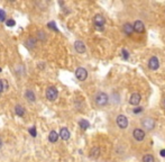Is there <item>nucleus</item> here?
<instances>
[{
  "instance_id": "423d86ee",
  "label": "nucleus",
  "mask_w": 165,
  "mask_h": 162,
  "mask_svg": "<svg viewBox=\"0 0 165 162\" xmlns=\"http://www.w3.org/2000/svg\"><path fill=\"white\" fill-rule=\"evenodd\" d=\"M117 125L120 128H126L128 126V119L125 115H119L117 117Z\"/></svg>"
},
{
  "instance_id": "2eb2a0df",
  "label": "nucleus",
  "mask_w": 165,
  "mask_h": 162,
  "mask_svg": "<svg viewBox=\"0 0 165 162\" xmlns=\"http://www.w3.org/2000/svg\"><path fill=\"white\" fill-rule=\"evenodd\" d=\"M15 113H16L17 116L21 117V116H24L25 115V108L23 107V106H20V105H17V106L15 107Z\"/></svg>"
},
{
  "instance_id": "4468645a",
  "label": "nucleus",
  "mask_w": 165,
  "mask_h": 162,
  "mask_svg": "<svg viewBox=\"0 0 165 162\" xmlns=\"http://www.w3.org/2000/svg\"><path fill=\"white\" fill-rule=\"evenodd\" d=\"M25 45H26V47L29 50L34 49L35 45H36V39L33 38V37H29V38L25 42Z\"/></svg>"
},
{
  "instance_id": "c85d7f7f",
  "label": "nucleus",
  "mask_w": 165,
  "mask_h": 162,
  "mask_svg": "<svg viewBox=\"0 0 165 162\" xmlns=\"http://www.w3.org/2000/svg\"><path fill=\"white\" fill-rule=\"evenodd\" d=\"M141 110H143V108H141V107H137L136 109H134V113L138 114V113H141Z\"/></svg>"
},
{
  "instance_id": "7ed1b4c3",
  "label": "nucleus",
  "mask_w": 165,
  "mask_h": 162,
  "mask_svg": "<svg viewBox=\"0 0 165 162\" xmlns=\"http://www.w3.org/2000/svg\"><path fill=\"white\" fill-rule=\"evenodd\" d=\"M141 125H143L144 128L147 129V131H152V129H154V127H155V122H154L153 118L145 117L141 121Z\"/></svg>"
},
{
  "instance_id": "dca6fc26",
  "label": "nucleus",
  "mask_w": 165,
  "mask_h": 162,
  "mask_svg": "<svg viewBox=\"0 0 165 162\" xmlns=\"http://www.w3.org/2000/svg\"><path fill=\"white\" fill-rule=\"evenodd\" d=\"M99 155H100V149H99L98 146L92 147L91 151H90V157L93 158V159H97Z\"/></svg>"
},
{
  "instance_id": "6e6552de",
  "label": "nucleus",
  "mask_w": 165,
  "mask_h": 162,
  "mask_svg": "<svg viewBox=\"0 0 165 162\" xmlns=\"http://www.w3.org/2000/svg\"><path fill=\"white\" fill-rule=\"evenodd\" d=\"M133 28H134L135 32L139 33V34L145 32V26H144L143 21H141V20H136V21H135V24L133 25Z\"/></svg>"
},
{
  "instance_id": "39448f33",
  "label": "nucleus",
  "mask_w": 165,
  "mask_h": 162,
  "mask_svg": "<svg viewBox=\"0 0 165 162\" xmlns=\"http://www.w3.org/2000/svg\"><path fill=\"white\" fill-rule=\"evenodd\" d=\"M75 77L80 81H84L88 77V71L84 68H78V69L75 70Z\"/></svg>"
},
{
  "instance_id": "f3484780",
  "label": "nucleus",
  "mask_w": 165,
  "mask_h": 162,
  "mask_svg": "<svg viewBox=\"0 0 165 162\" xmlns=\"http://www.w3.org/2000/svg\"><path fill=\"white\" fill-rule=\"evenodd\" d=\"M49 142L55 143L58 140V134L55 132V131H51V133H49Z\"/></svg>"
},
{
  "instance_id": "2f4dec72",
  "label": "nucleus",
  "mask_w": 165,
  "mask_h": 162,
  "mask_svg": "<svg viewBox=\"0 0 165 162\" xmlns=\"http://www.w3.org/2000/svg\"><path fill=\"white\" fill-rule=\"evenodd\" d=\"M0 72H1V68H0Z\"/></svg>"
},
{
  "instance_id": "393cba45",
  "label": "nucleus",
  "mask_w": 165,
  "mask_h": 162,
  "mask_svg": "<svg viewBox=\"0 0 165 162\" xmlns=\"http://www.w3.org/2000/svg\"><path fill=\"white\" fill-rule=\"evenodd\" d=\"M49 26L51 30H57V28H56V25H55V23L54 21H51V23H49Z\"/></svg>"
},
{
  "instance_id": "7c9ffc66",
  "label": "nucleus",
  "mask_w": 165,
  "mask_h": 162,
  "mask_svg": "<svg viewBox=\"0 0 165 162\" xmlns=\"http://www.w3.org/2000/svg\"><path fill=\"white\" fill-rule=\"evenodd\" d=\"M1 145H2V142H1V140H0V147H1Z\"/></svg>"
},
{
  "instance_id": "1a4fd4ad",
  "label": "nucleus",
  "mask_w": 165,
  "mask_h": 162,
  "mask_svg": "<svg viewBox=\"0 0 165 162\" xmlns=\"http://www.w3.org/2000/svg\"><path fill=\"white\" fill-rule=\"evenodd\" d=\"M148 67H150V69L151 70H157L158 69V67H160V62H158V59L155 58V56H153L148 61Z\"/></svg>"
},
{
  "instance_id": "f257e3e1",
  "label": "nucleus",
  "mask_w": 165,
  "mask_h": 162,
  "mask_svg": "<svg viewBox=\"0 0 165 162\" xmlns=\"http://www.w3.org/2000/svg\"><path fill=\"white\" fill-rule=\"evenodd\" d=\"M94 101L97 104L98 106H106L109 101V98H108V95L105 92H98L94 97Z\"/></svg>"
},
{
  "instance_id": "f03ea898",
  "label": "nucleus",
  "mask_w": 165,
  "mask_h": 162,
  "mask_svg": "<svg viewBox=\"0 0 165 162\" xmlns=\"http://www.w3.org/2000/svg\"><path fill=\"white\" fill-rule=\"evenodd\" d=\"M45 95H46V98L49 99V100L54 101L55 99L57 98L58 91L55 87H49V88L46 89V92H45Z\"/></svg>"
},
{
  "instance_id": "412c9836",
  "label": "nucleus",
  "mask_w": 165,
  "mask_h": 162,
  "mask_svg": "<svg viewBox=\"0 0 165 162\" xmlns=\"http://www.w3.org/2000/svg\"><path fill=\"white\" fill-rule=\"evenodd\" d=\"M37 39H41V41H45V39H46V37H45V33H44L43 30L37 32Z\"/></svg>"
},
{
  "instance_id": "473e14b6",
  "label": "nucleus",
  "mask_w": 165,
  "mask_h": 162,
  "mask_svg": "<svg viewBox=\"0 0 165 162\" xmlns=\"http://www.w3.org/2000/svg\"><path fill=\"white\" fill-rule=\"evenodd\" d=\"M164 105H165V101H164Z\"/></svg>"
},
{
  "instance_id": "5701e85b",
  "label": "nucleus",
  "mask_w": 165,
  "mask_h": 162,
  "mask_svg": "<svg viewBox=\"0 0 165 162\" xmlns=\"http://www.w3.org/2000/svg\"><path fill=\"white\" fill-rule=\"evenodd\" d=\"M6 25L9 26V27H13V26L16 25V21L14 19H6Z\"/></svg>"
},
{
  "instance_id": "a211bd4d",
  "label": "nucleus",
  "mask_w": 165,
  "mask_h": 162,
  "mask_svg": "<svg viewBox=\"0 0 165 162\" xmlns=\"http://www.w3.org/2000/svg\"><path fill=\"white\" fill-rule=\"evenodd\" d=\"M25 96H26V98L28 99L30 103H34L35 99H36V97H35V95H34V92H33L32 90H27V91H26V93H25Z\"/></svg>"
},
{
  "instance_id": "9b49d317",
  "label": "nucleus",
  "mask_w": 165,
  "mask_h": 162,
  "mask_svg": "<svg viewBox=\"0 0 165 162\" xmlns=\"http://www.w3.org/2000/svg\"><path fill=\"white\" fill-rule=\"evenodd\" d=\"M141 97L139 93H133L130 96V99H129V104L136 106V105H138V104L141 103Z\"/></svg>"
},
{
  "instance_id": "9d476101",
  "label": "nucleus",
  "mask_w": 165,
  "mask_h": 162,
  "mask_svg": "<svg viewBox=\"0 0 165 162\" xmlns=\"http://www.w3.org/2000/svg\"><path fill=\"white\" fill-rule=\"evenodd\" d=\"M74 49L78 53H84L85 52V45L82 41H77L74 43Z\"/></svg>"
},
{
  "instance_id": "f8f14e48",
  "label": "nucleus",
  "mask_w": 165,
  "mask_h": 162,
  "mask_svg": "<svg viewBox=\"0 0 165 162\" xmlns=\"http://www.w3.org/2000/svg\"><path fill=\"white\" fill-rule=\"evenodd\" d=\"M58 136H61V138L62 140H64V141H66V140H69L70 138V132H69L68 128H62L61 131H60V134H58Z\"/></svg>"
},
{
  "instance_id": "aec40b11",
  "label": "nucleus",
  "mask_w": 165,
  "mask_h": 162,
  "mask_svg": "<svg viewBox=\"0 0 165 162\" xmlns=\"http://www.w3.org/2000/svg\"><path fill=\"white\" fill-rule=\"evenodd\" d=\"M143 162H155V160H154V157H153V155H151V154H146V155H144V158H143Z\"/></svg>"
},
{
  "instance_id": "bb28decb",
  "label": "nucleus",
  "mask_w": 165,
  "mask_h": 162,
  "mask_svg": "<svg viewBox=\"0 0 165 162\" xmlns=\"http://www.w3.org/2000/svg\"><path fill=\"white\" fill-rule=\"evenodd\" d=\"M5 91V89H4V84H2V80H0V93H2Z\"/></svg>"
},
{
  "instance_id": "0eeeda50",
  "label": "nucleus",
  "mask_w": 165,
  "mask_h": 162,
  "mask_svg": "<svg viewBox=\"0 0 165 162\" xmlns=\"http://www.w3.org/2000/svg\"><path fill=\"white\" fill-rule=\"evenodd\" d=\"M133 135H134V138H135L136 141H139V142L145 138V132H144L143 129H141V128H136V129L134 131V133H133Z\"/></svg>"
},
{
  "instance_id": "6ab92c4d",
  "label": "nucleus",
  "mask_w": 165,
  "mask_h": 162,
  "mask_svg": "<svg viewBox=\"0 0 165 162\" xmlns=\"http://www.w3.org/2000/svg\"><path fill=\"white\" fill-rule=\"evenodd\" d=\"M79 125H80V127L82 128V129H87V128L90 126L89 122H88V121H85V119H81V121L79 122Z\"/></svg>"
},
{
  "instance_id": "cd10ccee",
  "label": "nucleus",
  "mask_w": 165,
  "mask_h": 162,
  "mask_svg": "<svg viewBox=\"0 0 165 162\" xmlns=\"http://www.w3.org/2000/svg\"><path fill=\"white\" fill-rule=\"evenodd\" d=\"M2 84H4V89L7 90L8 89V82H7V80H2Z\"/></svg>"
},
{
  "instance_id": "b1692460",
  "label": "nucleus",
  "mask_w": 165,
  "mask_h": 162,
  "mask_svg": "<svg viewBox=\"0 0 165 162\" xmlns=\"http://www.w3.org/2000/svg\"><path fill=\"white\" fill-rule=\"evenodd\" d=\"M0 21H6V13L2 9H0Z\"/></svg>"
},
{
  "instance_id": "a878e982",
  "label": "nucleus",
  "mask_w": 165,
  "mask_h": 162,
  "mask_svg": "<svg viewBox=\"0 0 165 162\" xmlns=\"http://www.w3.org/2000/svg\"><path fill=\"white\" fill-rule=\"evenodd\" d=\"M122 56H124V59H128L129 58V53L127 52L126 50H122Z\"/></svg>"
},
{
  "instance_id": "ddd939ff",
  "label": "nucleus",
  "mask_w": 165,
  "mask_h": 162,
  "mask_svg": "<svg viewBox=\"0 0 165 162\" xmlns=\"http://www.w3.org/2000/svg\"><path fill=\"white\" fill-rule=\"evenodd\" d=\"M122 30H124V33L126 35H129L130 36L133 33H134V28H133V25L131 24H125L124 25V27H122Z\"/></svg>"
},
{
  "instance_id": "4be33fe9",
  "label": "nucleus",
  "mask_w": 165,
  "mask_h": 162,
  "mask_svg": "<svg viewBox=\"0 0 165 162\" xmlns=\"http://www.w3.org/2000/svg\"><path fill=\"white\" fill-rule=\"evenodd\" d=\"M28 132L30 133V135H32L33 138H35V136L37 135V133H36V127H35V126H33V127H30V128H29V129H28Z\"/></svg>"
},
{
  "instance_id": "c756f323",
  "label": "nucleus",
  "mask_w": 165,
  "mask_h": 162,
  "mask_svg": "<svg viewBox=\"0 0 165 162\" xmlns=\"http://www.w3.org/2000/svg\"><path fill=\"white\" fill-rule=\"evenodd\" d=\"M161 155H162V157H165V150L164 149H163V150H161Z\"/></svg>"
},
{
  "instance_id": "20e7f679",
  "label": "nucleus",
  "mask_w": 165,
  "mask_h": 162,
  "mask_svg": "<svg viewBox=\"0 0 165 162\" xmlns=\"http://www.w3.org/2000/svg\"><path fill=\"white\" fill-rule=\"evenodd\" d=\"M94 25H96V27H97V30H103V26H105V18H103V16L102 15H96L94 16Z\"/></svg>"
}]
</instances>
